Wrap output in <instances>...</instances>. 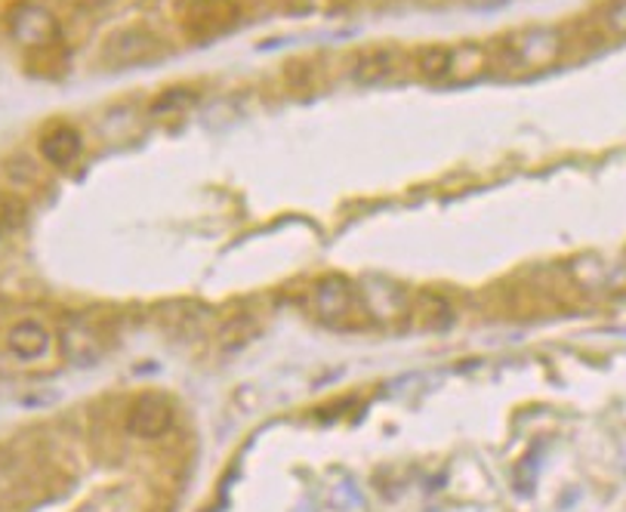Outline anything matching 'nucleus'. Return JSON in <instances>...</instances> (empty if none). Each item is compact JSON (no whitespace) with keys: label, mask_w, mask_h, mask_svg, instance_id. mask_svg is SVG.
I'll use <instances>...</instances> for the list:
<instances>
[{"label":"nucleus","mask_w":626,"mask_h":512,"mask_svg":"<svg viewBox=\"0 0 626 512\" xmlns=\"http://www.w3.org/2000/svg\"><path fill=\"white\" fill-rule=\"evenodd\" d=\"M605 28L614 37H626V0H611L605 7Z\"/></svg>","instance_id":"13"},{"label":"nucleus","mask_w":626,"mask_h":512,"mask_svg":"<svg viewBox=\"0 0 626 512\" xmlns=\"http://www.w3.org/2000/svg\"><path fill=\"white\" fill-rule=\"evenodd\" d=\"M473 10H497V7H503L507 0H466Z\"/></svg>","instance_id":"14"},{"label":"nucleus","mask_w":626,"mask_h":512,"mask_svg":"<svg viewBox=\"0 0 626 512\" xmlns=\"http://www.w3.org/2000/svg\"><path fill=\"white\" fill-rule=\"evenodd\" d=\"M398 69H402V53L395 47H376V50L361 53L349 74L361 86H383L398 74Z\"/></svg>","instance_id":"9"},{"label":"nucleus","mask_w":626,"mask_h":512,"mask_svg":"<svg viewBox=\"0 0 626 512\" xmlns=\"http://www.w3.org/2000/svg\"><path fill=\"white\" fill-rule=\"evenodd\" d=\"M448 66H451V47H444V44H432L417 56V71L429 84H444L448 81Z\"/></svg>","instance_id":"12"},{"label":"nucleus","mask_w":626,"mask_h":512,"mask_svg":"<svg viewBox=\"0 0 626 512\" xmlns=\"http://www.w3.org/2000/svg\"><path fill=\"white\" fill-rule=\"evenodd\" d=\"M3 346H7V352L16 361H28L32 364V361L47 359V352H50L53 346V334L50 327L44 325V322H37V318H19V322L7 327Z\"/></svg>","instance_id":"8"},{"label":"nucleus","mask_w":626,"mask_h":512,"mask_svg":"<svg viewBox=\"0 0 626 512\" xmlns=\"http://www.w3.org/2000/svg\"><path fill=\"white\" fill-rule=\"evenodd\" d=\"M173 414L176 410H173L170 398H164V395H139L134 405L127 408V432L136 435V439H146V442L161 439L173 427Z\"/></svg>","instance_id":"6"},{"label":"nucleus","mask_w":626,"mask_h":512,"mask_svg":"<svg viewBox=\"0 0 626 512\" xmlns=\"http://www.w3.org/2000/svg\"><path fill=\"white\" fill-rule=\"evenodd\" d=\"M173 16L179 22L183 35L192 40H210L225 35L241 16V7L235 0H176Z\"/></svg>","instance_id":"2"},{"label":"nucleus","mask_w":626,"mask_h":512,"mask_svg":"<svg viewBox=\"0 0 626 512\" xmlns=\"http://www.w3.org/2000/svg\"><path fill=\"white\" fill-rule=\"evenodd\" d=\"M305 306L312 309V315H318L322 322H343L356 309V288L343 275H327L309 288Z\"/></svg>","instance_id":"5"},{"label":"nucleus","mask_w":626,"mask_h":512,"mask_svg":"<svg viewBox=\"0 0 626 512\" xmlns=\"http://www.w3.org/2000/svg\"><path fill=\"white\" fill-rule=\"evenodd\" d=\"M40 154L53 167L74 164V158L81 154V133L74 127H68V124L53 127L50 133H44V139H40Z\"/></svg>","instance_id":"11"},{"label":"nucleus","mask_w":626,"mask_h":512,"mask_svg":"<svg viewBox=\"0 0 626 512\" xmlns=\"http://www.w3.org/2000/svg\"><path fill=\"white\" fill-rule=\"evenodd\" d=\"M10 35L16 37L22 47H47L59 35V25L47 7L40 3H19L7 16Z\"/></svg>","instance_id":"7"},{"label":"nucleus","mask_w":626,"mask_h":512,"mask_svg":"<svg viewBox=\"0 0 626 512\" xmlns=\"http://www.w3.org/2000/svg\"><path fill=\"white\" fill-rule=\"evenodd\" d=\"M158 50H161V40L154 32L130 25V28H120L115 35H108L105 47H102V59L115 69H124V66L149 62L152 56H158Z\"/></svg>","instance_id":"4"},{"label":"nucleus","mask_w":626,"mask_h":512,"mask_svg":"<svg viewBox=\"0 0 626 512\" xmlns=\"http://www.w3.org/2000/svg\"><path fill=\"white\" fill-rule=\"evenodd\" d=\"M491 71V50L485 44H457L451 47V66L444 84H473Z\"/></svg>","instance_id":"10"},{"label":"nucleus","mask_w":626,"mask_h":512,"mask_svg":"<svg viewBox=\"0 0 626 512\" xmlns=\"http://www.w3.org/2000/svg\"><path fill=\"white\" fill-rule=\"evenodd\" d=\"M59 352L71 368H93L105 356V337L100 325L86 315H68L59 327Z\"/></svg>","instance_id":"3"},{"label":"nucleus","mask_w":626,"mask_h":512,"mask_svg":"<svg viewBox=\"0 0 626 512\" xmlns=\"http://www.w3.org/2000/svg\"><path fill=\"white\" fill-rule=\"evenodd\" d=\"M0 241H3V222H0Z\"/></svg>","instance_id":"15"},{"label":"nucleus","mask_w":626,"mask_h":512,"mask_svg":"<svg viewBox=\"0 0 626 512\" xmlns=\"http://www.w3.org/2000/svg\"><path fill=\"white\" fill-rule=\"evenodd\" d=\"M565 53V32L559 25H531L503 37V66L512 71L553 69Z\"/></svg>","instance_id":"1"}]
</instances>
